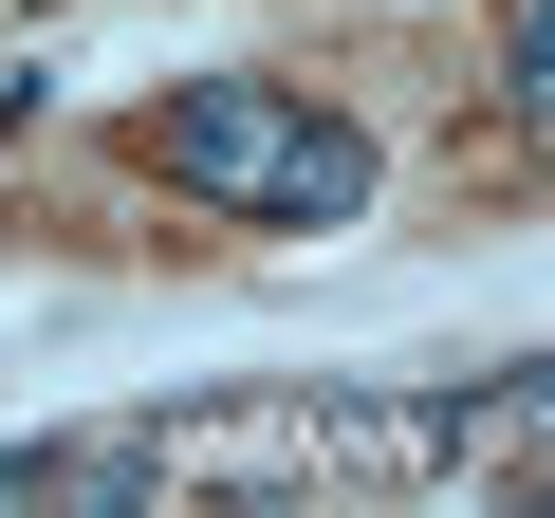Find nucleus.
<instances>
[{"label":"nucleus","mask_w":555,"mask_h":518,"mask_svg":"<svg viewBox=\"0 0 555 518\" xmlns=\"http://www.w3.org/2000/svg\"><path fill=\"white\" fill-rule=\"evenodd\" d=\"M167 463L149 444H20V463H0V500H149Z\"/></svg>","instance_id":"nucleus-2"},{"label":"nucleus","mask_w":555,"mask_h":518,"mask_svg":"<svg viewBox=\"0 0 555 518\" xmlns=\"http://www.w3.org/2000/svg\"><path fill=\"white\" fill-rule=\"evenodd\" d=\"M500 75H518V130L555 148V0H518V38H500Z\"/></svg>","instance_id":"nucleus-3"},{"label":"nucleus","mask_w":555,"mask_h":518,"mask_svg":"<svg viewBox=\"0 0 555 518\" xmlns=\"http://www.w3.org/2000/svg\"><path fill=\"white\" fill-rule=\"evenodd\" d=\"M149 167L185 204H222V222H315V241L371 222V130L315 112V93H278V75H185L149 112Z\"/></svg>","instance_id":"nucleus-1"}]
</instances>
